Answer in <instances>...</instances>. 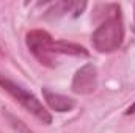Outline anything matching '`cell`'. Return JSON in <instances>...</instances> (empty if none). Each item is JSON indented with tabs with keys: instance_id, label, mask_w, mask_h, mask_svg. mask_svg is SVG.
<instances>
[{
	"instance_id": "obj_1",
	"label": "cell",
	"mask_w": 135,
	"mask_h": 133,
	"mask_svg": "<svg viewBox=\"0 0 135 133\" xmlns=\"http://www.w3.org/2000/svg\"><path fill=\"white\" fill-rule=\"evenodd\" d=\"M27 47L35 58L47 67H55L60 61V55L71 57H88V50L79 44L68 42V41H54V38L46 30H32L25 38Z\"/></svg>"
},
{
	"instance_id": "obj_5",
	"label": "cell",
	"mask_w": 135,
	"mask_h": 133,
	"mask_svg": "<svg viewBox=\"0 0 135 133\" xmlns=\"http://www.w3.org/2000/svg\"><path fill=\"white\" fill-rule=\"evenodd\" d=\"M42 97L46 100V103L57 113H66V111H71L75 106V102L71 97L54 93L49 88H42Z\"/></svg>"
},
{
	"instance_id": "obj_6",
	"label": "cell",
	"mask_w": 135,
	"mask_h": 133,
	"mask_svg": "<svg viewBox=\"0 0 135 133\" xmlns=\"http://www.w3.org/2000/svg\"><path fill=\"white\" fill-rule=\"evenodd\" d=\"M86 8V3L82 2H57L52 5V8L47 11V16H54V17H60V16H66L68 13H75V16Z\"/></svg>"
},
{
	"instance_id": "obj_7",
	"label": "cell",
	"mask_w": 135,
	"mask_h": 133,
	"mask_svg": "<svg viewBox=\"0 0 135 133\" xmlns=\"http://www.w3.org/2000/svg\"><path fill=\"white\" fill-rule=\"evenodd\" d=\"M126 114H135V102L127 108V111H126Z\"/></svg>"
},
{
	"instance_id": "obj_3",
	"label": "cell",
	"mask_w": 135,
	"mask_h": 133,
	"mask_svg": "<svg viewBox=\"0 0 135 133\" xmlns=\"http://www.w3.org/2000/svg\"><path fill=\"white\" fill-rule=\"evenodd\" d=\"M0 88L3 91H6L17 103H21L27 111H30L35 117H38L39 121H42L44 124H50L52 122V116L50 113L46 110V106L38 100V97L32 94L30 91H27L24 86L17 85L16 81L9 80L8 77H5L3 74H0Z\"/></svg>"
},
{
	"instance_id": "obj_4",
	"label": "cell",
	"mask_w": 135,
	"mask_h": 133,
	"mask_svg": "<svg viewBox=\"0 0 135 133\" xmlns=\"http://www.w3.org/2000/svg\"><path fill=\"white\" fill-rule=\"evenodd\" d=\"M71 88H72V91L75 94H91L98 88V70H96V66L85 64V66L80 67L75 72L74 78H72Z\"/></svg>"
},
{
	"instance_id": "obj_2",
	"label": "cell",
	"mask_w": 135,
	"mask_h": 133,
	"mask_svg": "<svg viewBox=\"0 0 135 133\" xmlns=\"http://www.w3.org/2000/svg\"><path fill=\"white\" fill-rule=\"evenodd\" d=\"M123 41H124V25H123L121 8L118 5H113L112 14L91 34V42L98 52L112 53L121 47Z\"/></svg>"
}]
</instances>
